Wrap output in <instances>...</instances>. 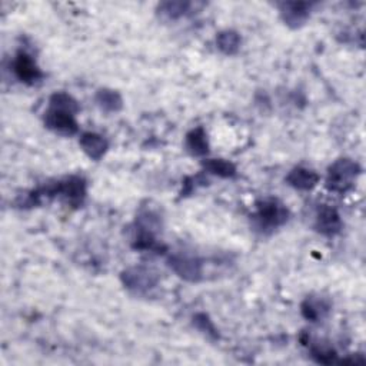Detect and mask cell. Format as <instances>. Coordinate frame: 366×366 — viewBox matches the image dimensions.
I'll return each mask as SVG.
<instances>
[{
	"mask_svg": "<svg viewBox=\"0 0 366 366\" xmlns=\"http://www.w3.org/2000/svg\"><path fill=\"white\" fill-rule=\"evenodd\" d=\"M169 266L179 277L187 282H199L202 279L203 268L196 256L186 253H175L169 257Z\"/></svg>",
	"mask_w": 366,
	"mask_h": 366,
	"instance_id": "obj_5",
	"label": "cell"
},
{
	"mask_svg": "<svg viewBox=\"0 0 366 366\" xmlns=\"http://www.w3.org/2000/svg\"><path fill=\"white\" fill-rule=\"evenodd\" d=\"M253 218L261 229H276L286 223L289 212L281 201L266 198L256 203V213Z\"/></svg>",
	"mask_w": 366,
	"mask_h": 366,
	"instance_id": "obj_3",
	"label": "cell"
},
{
	"mask_svg": "<svg viewBox=\"0 0 366 366\" xmlns=\"http://www.w3.org/2000/svg\"><path fill=\"white\" fill-rule=\"evenodd\" d=\"M281 9V16L285 24L292 28H300L306 24V20L311 16L312 3L308 2H284L279 6Z\"/></svg>",
	"mask_w": 366,
	"mask_h": 366,
	"instance_id": "obj_8",
	"label": "cell"
},
{
	"mask_svg": "<svg viewBox=\"0 0 366 366\" xmlns=\"http://www.w3.org/2000/svg\"><path fill=\"white\" fill-rule=\"evenodd\" d=\"M241 43H242V39L239 33L235 30H223L217 37V45L219 51L225 55L238 53V51L241 49Z\"/></svg>",
	"mask_w": 366,
	"mask_h": 366,
	"instance_id": "obj_15",
	"label": "cell"
},
{
	"mask_svg": "<svg viewBox=\"0 0 366 366\" xmlns=\"http://www.w3.org/2000/svg\"><path fill=\"white\" fill-rule=\"evenodd\" d=\"M186 149L193 156H205L209 152V142L206 131L199 126L186 135Z\"/></svg>",
	"mask_w": 366,
	"mask_h": 366,
	"instance_id": "obj_13",
	"label": "cell"
},
{
	"mask_svg": "<svg viewBox=\"0 0 366 366\" xmlns=\"http://www.w3.org/2000/svg\"><path fill=\"white\" fill-rule=\"evenodd\" d=\"M79 143L83 152L93 161H100L104 156L107 147H109V143L102 135L93 132L83 134L79 139Z\"/></svg>",
	"mask_w": 366,
	"mask_h": 366,
	"instance_id": "obj_10",
	"label": "cell"
},
{
	"mask_svg": "<svg viewBox=\"0 0 366 366\" xmlns=\"http://www.w3.org/2000/svg\"><path fill=\"white\" fill-rule=\"evenodd\" d=\"M331 311L329 302H327L325 299L322 298H306L304 300L302 306H300V312H302L304 318L311 320V322H318L320 319H324Z\"/></svg>",
	"mask_w": 366,
	"mask_h": 366,
	"instance_id": "obj_12",
	"label": "cell"
},
{
	"mask_svg": "<svg viewBox=\"0 0 366 366\" xmlns=\"http://www.w3.org/2000/svg\"><path fill=\"white\" fill-rule=\"evenodd\" d=\"M120 277L125 288L135 293H145L154 289L159 282L158 272L147 266L129 268L122 273Z\"/></svg>",
	"mask_w": 366,
	"mask_h": 366,
	"instance_id": "obj_4",
	"label": "cell"
},
{
	"mask_svg": "<svg viewBox=\"0 0 366 366\" xmlns=\"http://www.w3.org/2000/svg\"><path fill=\"white\" fill-rule=\"evenodd\" d=\"M359 174L360 167L356 162L348 158L339 159L328 169L327 187L335 193H347L354 187Z\"/></svg>",
	"mask_w": 366,
	"mask_h": 366,
	"instance_id": "obj_2",
	"label": "cell"
},
{
	"mask_svg": "<svg viewBox=\"0 0 366 366\" xmlns=\"http://www.w3.org/2000/svg\"><path fill=\"white\" fill-rule=\"evenodd\" d=\"M79 112L77 107L66 102H49V109L45 113V125L51 131L60 135H75L79 131V125L75 115Z\"/></svg>",
	"mask_w": 366,
	"mask_h": 366,
	"instance_id": "obj_1",
	"label": "cell"
},
{
	"mask_svg": "<svg viewBox=\"0 0 366 366\" xmlns=\"http://www.w3.org/2000/svg\"><path fill=\"white\" fill-rule=\"evenodd\" d=\"M96 103L104 112H119L123 107L122 96L112 89H100L96 93Z\"/></svg>",
	"mask_w": 366,
	"mask_h": 366,
	"instance_id": "obj_14",
	"label": "cell"
},
{
	"mask_svg": "<svg viewBox=\"0 0 366 366\" xmlns=\"http://www.w3.org/2000/svg\"><path fill=\"white\" fill-rule=\"evenodd\" d=\"M57 196H62L71 206H80L86 198V182L79 176H71L57 182Z\"/></svg>",
	"mask_w": 366,
	"mask_h": 366,
	"instance_id": "obj_7",
	"label": "cell"
},
{
	"mask_svg": "<svg viewBox=\"0 0 366 366\" xmlns=\"http://www.w3.org/2000/svg\"><path fill=\"white\" fill-rule=\"evenodd\" d=\"M13 72L20 82L28 84H33L43 77V73L39 69L35 59L25 52H19L16 55L13 60Z\"/></svg>",
	"mask_w": 366,
	"mask_h": 366,
	"instance_id": "obj_6",
	"label": "cell"
},
{
	"mask_svg": "<svg viewBox=\"0 0 366 366\" xmlns=\"http://www.w3.org/2000/svg\"><path fill=\"white\" fill-rule=\"evenodd\" d=\"M319 182V175L308 167H295L286 176V183L298 190H311Z\"/></svg>",
	"mask_w": 366,
	"mask_h": 366,
	"instance_id": "obj_11",
	"label": "cell"
},
{
	"mask_svg": "<svg viewBox=\"0 0 366 366\" xmlns=\"http://www.w3.org/2000/svg\"><path fill=\"white\" fill-rule=\"evenodd\" d=\"M315 229L325 236L338 235L342 229V219L338 210L332 206H327V205L322 206L316 214Z\"/></svg>",
	"mask_w": 366,
	"mask_h": 366,
	"instance_id": "obj_9",
	"label": "cell"
},
{
	"mask_svg": "<svg viewBox=\"0 0 366 366\" xmlns=\"http://www.w3.org/2000/svg\"><path fill=\"white\" fill-rule=\"evenodd\" d=\"M312 356L319 362V363H333L336 362V354L335 351L329 348H320V347H313L312 348Z\"/></svg>",
	"mask_w": 366,
	"mask_h": 366,
	"instance_id": "obj_19",
	"label": "cell"
},
{
	"mask_svg": "<svg viewBox=\"0 0 366 366\" xmlns=\"http://www.w3.org/2000/svg\"><path fill=\"white\" fill-rule=\"evenodd\" d=\"M203 167L209 174L223 179L233 178L236 175V166L225 159H208L203 162Z\"/></svg>",
	"mask_w": 366,
	"mask_h": 366,
	"instance_id": "obj_17",
	"label": "cell"
},
{
	"mask_svg": "<svg viewBox=\"0 0 366 366\" xmlns=\"http://www.w3.org/2000/svg\"><path fill=\"white\" fill-rule=\"evenodd\" d=\"M193 324H195L202 332H205L213 338H218V332H217V329H214L212 320L208 318V315H205V313L195 315V318H193Z\"/></svg>",
	"mask_w": 366,
	"mask_h": 366,
	"instance_id": "obj_18",
	"label": "cell"
},
{
	"mask_svg": "<svg viewBox=\"0 0 366 366\" xmlns=\"http://www.w3.org/2000/svg\"><path fill=\"white\" fill-rule=\"evenodd\" d=\"M190 9L189 2H163L158 6V15L161 19L174 21L183 17Z\"/></svg>",
	"mask_w": 366,
	"mask_h": 366,
	"instance_id": "obj_16",
	"label": "cell"
}]
</instances>
